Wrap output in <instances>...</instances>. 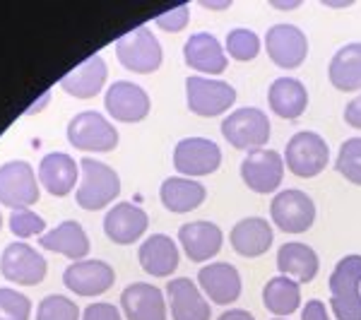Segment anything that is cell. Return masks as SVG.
<instances>
[{
	"label": "cell",
	"mask_w": 361,
	"mask_h": 320,
	"mask_svg": "<svg viewBox=\"0 0 361 320\" xmlns=\"http://www.w3.org/2000/svg\"><path fill=\"white\" fill-rule=\"evenodd\" d=\"M217 320H255V316L246 308H226Z\"/></svg>",
	"instance_id": "cell-42"
},
{
	"label": "cell",
	"mask_w": 361,
	"mask_h": 320,
	"mask_svg": "<svg viewBox=\"0 0 361 320\" xmlns=\"http://www.w3.org/2000/svg\"><path fill=\"white\" fill-rule=\"evenodd\" d=\"M63 284L73 294L92 299V296H102L116 284V270L106 260L85 258L78 263H70L63 272Z\"/></svg>",
	"instance_id": "cell-14"
},
{
	"label": "cell",
	"mask_w": 361,
	"mask_h": 320,
	"mask_svg": "<svg viewBox=\"0 0 361 320\" xmlns=\"http://www.w3.org/2000/svg\"><path fill=\"white\" fill-rule=\"evenodd\" d=\"M37 176L46 193L54 197H66L73 193V188L80 181V161H75L66 152H49L44 154Z\"/></svg>",
	"instance_id": "cell-23"
},
{
	"label": "cell",
	"mask_w": 361,
	"mask_h": 320,
	"mask_svg": "<svg viewBox=\"0 0 361 320\" xmlns=\"http://www.w3.org/2000/svg\"><path fill=\"white\" fill-rule=\"evenodd\" d=\"M200 8L205 10H229L231 0H222V3H209V0H200Z\"/></svg>",
	"instance_id": "cell-43"
},
{
	"label": "cell",
	"mask_w": 361,
	"mask_h": 320,
	"mask_svg": "<svg viewBox=\"0 0 361 320\" xmlns=\"http://www.w3.org/2000/svg\"><path fill=\"white\" fill-rule=\"evenodd\" d=\"M39 195V176L29 161L15 159L0 166V205L15 209H29L37 205Z\"/></svg>",
	"instance_id": "cell-10"
},
{
	"label": "cell",
	"mask_w": 361,
	"mask_h": 320,
	"mask_svg": "<svg viewBox=\"0 0 361 320\" xmlns=\"http://www.w3.org/2000/svg\"><path fill=\"white\" fill-rule=\"evenodd\" d=\"M80 306L63 294H51L37 306V320H80Z\"/></svg>",
	"instance_id": "cell-34"
},
{
	"label": "cell",
	"mask_w": 361,
	"mask_h": 320,
	"mask_svg": "<svg viewBox=\"0 0 361 320\" xmlns=\"http://www.w3.org/2000/svg\"><path fill=\"white\" fill-rule=\"evenodd\" d=\"M137 260H140V267H142L147 275L169 279L178 270L180 248L171 236L149 234L142 243H140Z\"/></svg>",
	"instance_id": "cell-22"
},
{
	"label": "cell",
	"mask_w": 361,
	"mask_h": 320,
	"mask_svg": "<svg viewBox=\"0 0 361 320\" xmlns=\"http://www.w3.org/2000/svg\"><path fill=\"white\" fill-rule=\"evenodd\" d=\"M121 308L126 320H166L169 304L164 289L149 282H133L121 292Z\"/></svg>",
	"instance_id": "cell-20"
},
{
	"label": "cell",
	"mask_w": 361,
	"mask_h": 320,
	"mask_svg": "<svg viewBox=\"0 0 361 320\" xmlns=\"http://www.w3.org/2000/svg\"><path fill=\"white\" fill-rule=\"evenodd\" d=\"M0 229H3V214H0Z\"/></svg>",
	"instance_id": "cell-47"
},
{
	"label": "cell",
	"mask_w": 361,
	"mask_h": 320,
	"mask_svg": "<svg viewBox=\"0 0 361 320\" xmlns=\"http://www.w3.org/2000/svg\"><path fill=\"white\" fill-rule=\"evenodd\" d=\"M149 229V214L133 202H116L104 214V234L116 246H130Z\"/></svg>",
	"instance_id": "cell-18"
},
{
	"label": "cell",
	"mask_w": 361,
	"mask_h": 320,
	"mask_svg": "<svg viewBox=\"0 0 361 320\" xmlns=\"http://www.w3.org/2000/svg\"><path fill=\"white\" fill-rule=\"evenodd\" d=\"M325 8H349V5H354L352 0H342V3H330V0H323Z\"/></svg>",
	"instance_id": "cell-45"
},
{
	"label": "cell",
	"mask_w": 361,
	"mask_h": 320,
	"mask_svg": "<svg viewBox=\"0 0 361 320\" xmlns=\"http://www.w3.org/2000/svg\"><path fill=\"white\" fill-rule=\"evenodd\" d=\"M267 106L282 121H296L308 109V90L296 78H277L267 87Z\"/></svg>",
	"instance_id": "cell-25"
},
{
	"label": "cell",
	"mask_w": 361,
	"mask_h": 320,
	"mask_svg": "<svg viewBox=\"0 0 361 320\" xmlns=\"http://www.w3.org/2000/svg\"><path fill=\"white\" fill-rule=\"evenodd\" d=\"M330 308L337 320H361V296H349V299L330 296Z\"/></svg>",
	"instance_id": "cell-38"
},
{
	"label": "cell",
	"mask_w": 361,
	"mask_h": 320,
	"mask_svg": "<svg viewBox=\"0 0 361 320\" xmlns=\"http://www.w3.org/2000/svg\"><path fill=\"white\" fill-rule=\"evenodd\" d=\"M345 123L354 130H361V92L354 99H349L347 106H345Z\"/></svg>",
	"instance_id": "cell-41"
},
{
	"label": "cell",
	"mask_w": 361,
	"mask_h": 320,
	"mask_svg": "<svg viewBox=\"0 0 361 320\" xmlns=\"http://www.w3.org/2000/svg\"><path fill=\"white\" fill-rule=\"evenodd\" d=\"M277 270L279 275L292 277L299 284H308L318 277L320 258L308 243L301 241H287L277 251Z\"/></svg>",
	"instance_id": "cell-27"
},
{
	"label": "cell",
	"mask_w": 361,
	"mask_h": 320,
	"mask_svg": "<svg viewBox=\"0 0 361 320\" xmlns=\"http://www.w3.org/2000/svg\"><path fill=\"white\" fill-rule=\"evenodd\" d=\"M263 304L275 318H289L301 308V284L284 275L267 279L263 287Z\"/></svg>",
	"instance_id": "cell-30"
},
{
	"label": "cell",
	"mask_w": 361,
	"mask_h": 320,
	"mask_svg": "<svg viewBox=\"0 0 361 320\" xmlns=\"http://www.w3.org/2000/svg\"><path fill=\"white\" fill-rule=\"evenodd\" d=\"M32 301L13 287H0V320H29Z\"/></svg>",
	"instance_id": "cell-35"
},
{
	"label": "cell",
	"mask_w": 361,
	"mask_h": 320,
	"mask_svg": "<svg viewBox=\"0 0 361 320\" xmlns=\"http://www.w3.org/2000/svg\"><path fill=\"white\" fill-rule=\"evenodd\" d=\"M219 130H222V137L231 147L248 154L265 147L267 140H270L272 125H270V116H265L263 109L241 106L224 116Z\"/></svg>",
	"instance_id": "cell-2"
},
{
	"label": "cell",
	"mask_w": 361,
	"mask_h": 320,
	"mask_svg": "<svg viewBox=\"0 0 361 320\" xmlns=\"http://www.w3.org/2000/svg\"><path fill=\"white\" fill-rule=\"evenodd\" d=\"M272 8L275 10H284V13H287V10H296V8H301V0H292V3H277V0H272Z\"/></svg>",
	"instance_id": "cell-44"
},
{
	"label": "cell",
	"mask_w": 361,
	"mask_h": 320,
	"mask_svg": "<svg viewBox=\"0 0 361 320\" xmlns=\"http://www.w3.org/2000/svg\"><path fill=\"white\" fill-rule=\"evenodd\" d=\"M330 164V147L316 130H299L284 147V166L296 178H316Z\"/></svg>",
	"instance_id": "cell-5"
},
{
	"label": "cell",
	"mask_w": 361,
	"mask_h": 320,
	"mask_svg": "<svg viewBox=\"0 0 361 320\" xmlns=\"http://www.w3.org/2000/svg\"><path fill=\"white\" fill-rule=\"evenodd\" d=\"M114 51L121 66L135 75H152L164 61V49L149 27H135L133 32H126L123 37H118Z\"/></svg>",
	"instance_id": "cell-3"
},
{
	"label": "cell",
	"mask_w": 361,
	"mask_h": 320,
	"mask_svg": "<svg viewBox=\"0 0 361 320\" xmlns=\"http://www.w3.org/2000/svg\"><path fill=\"white\" fill-rule=\"evenodd\" d=\"M197 287L214 306H231L241 299L243 279L231 263H207L197 270Z\"/></svg>",
	"instance_id": "cell-16"
},
{
	"label": "cell",
	"mask_w": 361,
	"mask_h": 320,
	"mask_svg": "<svg viewBox=\"0 0 361 320\" xmlns=\"http://www.w3.org/2000/svg\"><path fill=\"white\" fill-rule=\"evenodd\" d=\"M272 320H287V318H272Z\"/></svg>",
	"instance_id": "cell-48"
},
{
	"label": "cell",
	"mask_w": 361,
	"mask_h": 320,
	"mask_svg": "<svg viewBox=\"0 0 361 320\" xmlns=\"http://www.w3.org/2000/svg\"><path fill=\"white\" fill-rule=\"evenodd\" d=\"M109 78V66L102 56L94 54L61 78V90L75 99H92L104 90Z\"/></svg>",
	"instance_id": "cell-24"
},
{
	"label": "cell",
	"mask_w": 361,
	"mask_h": 320,
	"mask_svg": "<svg viewBox=\"0 0 361 320\" xmlns=\"http://www.w3.org/2000/svg\"><path fill=\"white\" fill-rule=\"evenodd\" d=\"M335 171L352 185H361V135H354L340 144Z\"/></svg>",
	"instance_id": "cell-33"
},
{
	"label": "cell",
	"mask_w": 361,
	"mask_h": 320,
	"mask_svg": "<svg viewBox=\"0 0 361 320\" xmlns=\"http://www.w3.org/2000/svg\"><path fill=\"white\" fill-rule=\"evenodd\" d=\"M121 195V176L116 168L92 156L80 159V183L75 190V202L87 212L111 207V202Z\"/></svg>",
	"instance_id": "cell-1"
},
{
	"label": "cell",
	"mask_w": 361,
	"mask_h": 320,
	"mask_svg": "<svg viewBox=\"0 0 361 320\" xmlns=\"http://www.w3.org/2000/svg\"><path fill=\"white\" fill-rule=\"evenodd\" d=\"M330 294L335 299H349V296H361V255L352 253L337 260L335 270L330 272Z\"/></svg>",
	"instance_id": "cell-31"
},
{
	"label": "cell",
	"mask_w": 361,
	"mask_h": 320,
	"mask_svg": "<svg viewBox=\"0 0 361 320\" xmlns=\"http://www.w3.org/2000/svg\"><path fill=\"white\" fill-rule=\"evenodd\" d=\"M159 200L164 209L173 214H185L193 212L207 200L205 185L195 178H183V176H169L161 181L159 188Z\"/></svg>",
	"instance_id": "cell-28"
},
{
	"label": "cell",
	"mask_w": 361,
	"mask_h": 320,
	"mask_svg": "<svg viewBox=\"0 0 361 320\" xmlns=\"http://www.w3.org/2000/svg\"><path fill=\"white\" fill-rule=\"evenodd\" d=\"M185 104L200 118H217L231 113L236 104V90L226 80L190 75L185 78Z\"/></svg>",
	"instance_id": "cell-4"
},
{
	"label": "cell",
	"mask_w": 361,
	"mask_h": 320,
	"mask_svg": "<svg viewBox=\"0 0 361 320\" xmlns=\"http://www.w3.org/2000/svg\"><path fill=\"white\" fill-rule=\"evenodd\" d=\"M222 166V147L214 140L190 135L173 147V168L183 178H202Z\"/></svg>",
	"instance_id": "cell-7"
},
{
	"label": "cell",
	"mask_w": 361,
	"mask_h": 320,
	"mask_svg": "<svg viewBox=\"0 0 361 320\" xmlns=\"http://www.w3.org/2000/svg\"><path fill=\"white\" fill-rule=\"evenodd\" d=\"M190 22V8L188 5H178L173 10H166V13L157 15L154 17V25L161 29V32H169V34H176V32H183Z\"/></svg>",
	"instance_id": "cell-37"
},
{
	"label": "cell",
	"mask_w": 361,
	"mask_h": 320,
	"mask_svg": "<svg viewBox=\"0 0 361 320\" xmlns=\"http://www.w3.org/2000/svg\"><path fill=\"white\" fill-rule=\"evenodd\" d=\"M328 80L337 92H361V42L345 44L335 51L328 66Z\"/></svg>",
	"instance_id": "cell-29"
},
{
	"label": "cell",
	"mask_w": 361,
	"mask_h": 320,
	"mask_svg": "<svg viewBox=\"0 0 361 320\" xmlns=\"http://www.w3.org/2000/svg\"><path fill=\"white\" fill-rule=\"evenodd\" d=\"M284 156L277 149L263 147L248 152L241 159V181L246 183V188H250L258 195H272L279 193L284 183Z\"/></svg>",
	"instance_id": "cell-9"
},
{
	"label": "cell",
	"mask_w": 361,
	"mask_h": 320,
	"mask_svg": "<svg viewBox=\"0 0 361 320\" xmlns=\"http://www.w3.org/2000/svg\"><path fill=\"white\" fill-rule=\"evenodd\" d=\"M68 142L80 152L104 154L118 147V130L99 111H82L68 123Z\"/></svg>",
	"instance_id": "cell-6"
},
{
	"label": "cell",
	"mask_w": 361,
	"mask_h": 320,
	"mask_svg": "<svg viewBox=\"0 0 361 320\" xmlns=\"http://www.w3.org/2000/svg\"><path fill=\"white\" fill-rule=\"evenodd\" d=\"M185 66L202 78H219L229 68V58L222 42L209 32H195L183 44Z\"/></svg>",
	"instance_id": "cell-15"
},
{
	"label": "cell",
	"mask_w": 361,
	"mask_h": 320,
	"mask_svg": "<svg viewBox=\"0 0 361 320\" xmlns=\"http://www.w3.org/2000/svg\"><path fill=\"white\" fill-rule=\"evenodd\" d=\"M260 49H263V39L253 32V29L246 27H236L226 34L224 42V51L229 58H234L238 63H250L260 56Z\"/></svg>",
	"instance_id": "cell-32"
},
{
	"label": "cell",
	"mask_w": 361,
	"mask_h": 320,
	"mask_svg": "<svg viewBox=\"0 0 361 320\" xmlns=\"http://www.w3.org/2000/svg\"><path fill=\"white\" fill-rule=\"evenodd\" d=\"M39 246L44 251L61 253L68 260L78 263V260H85L87 253H90V236H87L85 226L80 222L66 219V222L54 226L51 231H46L44 236H39Z\"/></svg>",
	"instance_id": "cell-26"
},
{
	"label": "cell",
	"mask_w": 361,
	"mask_h": 320,
	"mask_svg": "<svg viewBox=\"0 0 361 320\" xmlns=\"http://www.w3.org/2000/svg\"><path fill=\"white\" fill-rule=\"evenodd\" d=\"M267 58L282 70H296L308 58V37L292 22H279L265 32Z\"/></svg>",
	"instance_id": "cell-11"
},
{
	"label": "cell",
	"mask_w": 361,
	"mask_h": 320,
	"mask_svg": "<svg viewBox=\"0 0 361 320\" xmlns=\"http://www.w3.org/2000/svg\"><path fill=\"white\" fill-rule=\"evenodd\" d=\"M301 320H333L328 304L320 299H308L304 308H301Z\"/></svg>",
	"instance_id": "cell-40"
},
{
	"label": "cell",
	"mask_w": 361,
	"mask_h": 320,
	"mask_svg": "<svg viewBox=\"0 0 361 320\" xmlns=\"http://www.w3.org/2000/svg\"><path fill=\"white\" fill-rule=\"evenodd\" d=\"M10 231L17 236V238H32V236H44L46 231V219L42 214H37L32 207L29 209H15L10 214Z\"/></svg>",
	"instance_id": "cell-36"
},
{
	"label": "cell",
	"mask_w": 361,
	"mask_h": 320,
	"mask_svg": "<svg viewBox=\"0 0 361 320\" xmlns=\"http://www.w3.org/2000/svg\"><path fill=\"white\" fill-rule=\"evenodd\" d=\"M49 97H51V92H46V94L42 97V101H39V104H37V106H32V109H29V111H32V113H37V111H39V109H42V106H44V104H46V101H49Z\"/></svg>",
	"instance_id": "cell-46"
},
{
	"label": "cell",
	"mask_w": 361,
	"mask_h": 320,
	"mask_svg": "<svg viewBox=\"0 0 361 320\" xmlns=\"http://www.w3.org/2000/svg\"><path fill=\"white\" fill-rule=\"evenodd\" d=\"M229 243L236 255L241 258H260L275 243V229L265 217H243L231 226Z\"/></svg>",
	"instance_id": "cell-21"
},
{
	"label": "cell",
	"mask_w": 361,
	"mask_h": 320,
	"mask_svg": "<svg viewBox=\"0 0 361 320\" xmlns=\"http://www.w3.org/2000/svg\"><path fill=\"white\" fill-rule=\"evenodd\" d=\"M46 272H49L46 258L25 241L10 243V246H5L3 255H0V275L8 282L20 284V287L42 284Z\"/></svg>",
	"instance_id": "cell-12"
},
{
	"label": "cell",
	"mask_w": 361,
	"mask_h": 320,
	"mask_svg": "<svg viewBox=\"0 0 361 320\" xmlns=\"http://www.w3.org/2000/svg\"><path fill=\"white\" fill-rule=\"evenodd\" d=\"M270 219L284 234H304L316 222V202L299 188H284L272 195Z\"/></svg>",
	"instance_id": "cell-8"
},
{
	"label": "cell",
	"mask_w": 361,
	"mask_h": 320,
	"mask_svg": "<svg viewBox=\"0 0 361 320\" xmlns=\"http://www.w3.org/2000/svg\"><path fill=\"white\" fill-rule=\"evenodd\" d=\"M80 320H123V316H121V311L114 304L97 301V304H90L85 308Z\"/></svg>",
	"instance_id": "cell-39"
},
{
	"label": "cell",
	"mask_w": 361,
	"mask_h": 320,
	"mask_svg": "<svg viewBox=\"0 0 361 320\" xmlns=\"http://www.w3.org/2000/svg\"><path fill=\"white\" fill-rule=\"evenodd\" d=\"M104 109L118 123H142L152 111V99L137 82L116 80L104 94Z\"/></svg>",
	"instance_id": "cell-13"
},
{
	"label": "cell",
	"mask_w": 361,
	"mask_h": 320,
	"mask_svg": "<svg viewBox=\"0 0 361 320\" xmlns=\"http://www.w3.org/2000/svg\"><path fill=\"white\" fill-rule=\"evenodd\" d=\"M169 313L171 320H212V308H209L207 296L200 292L197 282L188 277L169 279L166 289Z\"/></svg>",
	"instance_id": "cell-19"
},
{
	"label": "cell",
	"mask_w": 361,
	"mask_h": 320,
	"mask_svg": "<svg viewBox=\"0 0 361 320\" xmlns=\"http://www.w3.org/2000/svg\"><path fill=\"white\" fill-rule=\"evenodd\" d=\"M178 246L185 253L190 263L207 265L212 258H217L224 246V231L214 222L195 219L178 229Z\"/></svg>",
	"instance_id": "cell-17"
}]
</instances>
